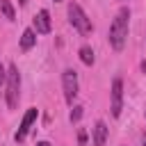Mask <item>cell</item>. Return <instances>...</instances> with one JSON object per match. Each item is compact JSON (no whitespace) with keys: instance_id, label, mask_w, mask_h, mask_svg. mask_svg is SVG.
<instances>
[{"instance_id":"6da1fadb","label":"cell","mask_w":146,"mask_h":146,"mask_svg":"<svg viewBox=\"0 0 146 146\" xmlns=\"http://www.w3.org/2000/svg\"><path fill=\"white\" fill-rule=\"evenodd\" d=\"M128 18H130V11L128 7H121L116 18L112 21L110 25V46L114 50H123L125 46V36H128Z\"/></svg>"},{"instance_id":"7a4b0ae2","label":"cell","mask_w":146,"mask_h":146,"mask_svg":"<svg viewBox=\"0 0 146 146\" xmlns=\"http://www.w3.org/2000/svg\"><path fill=\"white\" fill-rule=\"evenodd\" d=\"M68 21H71V25H73L80 34H84V36L94 32V25H91L89 16L82 11V7H80L78 2H71V5H68Z\"/></svg>"},{"instance_id":"3957f363","label":"cell","mask_w":146,"mask_h":146,"mask_svg":"<svg viewBox=\"0 0 146 146\" xmlns=\"http://www.w3.org/2000/svg\"><path fill=\"white\" fill-rule=\"evenodd\" d=\"M18 89H21V75L16 64H9L7 68V107L16 110L18 107Z\"/></svg>"},{"instance_id":"277c9868","label":"cell","mask_w":146,"mask_h":146,"mask_svg":"<svg viewBox=\"0 0 146 146\" xmlns=\"http://www.w3.org/2000/svg\"><path fill=\"white\" fill-rule=\"evenodd\" d=\"M62 87H64V98L68 105H73L75 96H78V73L73 68H66L62 73Z\"/></svg>"},{"instance_id":"5b68a950","label":"cell","mask_w":146,"mask_h":146,"mask_svg":"<svg viewBox=\"0 0 146 146\" xmlns=\"http://www.w3.org/2000/svg\"><path fill=\"white\" fill-rule=\"evenodd\" d=\"M112 116L119 119L121 116V110H123V80L121 78H114L112 80Z\"/></svg>"},{"instance_id":"8992f818","label":"cell","mask_w":146,"mask_h":146,"mask_svg":"<svg viewBox=\"0 0 146 146\" xmlns=\"http://www.w3.org/2000/svg\"><path fill=\"white\" fill-rule=\"evenodd\" d=\"M36 107H30L27 112H25V116H23V121H21V128H18V132L14 135V139L16 141H23L25 137H27V132H30V125L34 123V119H36Z\"/></svg>"},{"instance_id":"52a82bcc","label":"cell","mask_w":146,"mask_h":146,"mask_svg":"<svg viewBox=\"0 0 146 146\" xmlns=\"http://www.w3.org/2000/svg\"><path fill=\"white\" fill-rule=\"evenodd\" d=\"M34 30H36V34H48V32L52 30L48 9H41V11H39L36 16H34Z\"/></svg>"},{"instance_id":"ba28073f","label":"cell","mask_w":146,"mask_h":146,"mask_svg":"<svg viewBox=\"0 0 146 146\" xmlns=\"http://www.w3.org/2000/svg\"><path fill=\"white\" fill-rule=\"evenodd\" d=\"M107 141V125L105 121H96L94 125V146H105Z\"/></svg>"},{"instance_id":"9c48e42d","label":"cell","mask_w":146,"mask_h":146,"mask_svg":"<svg viewBox=\"0 0 146 146\" xmlns=\"http://www.w3.org/2000/svg\"><path fill=\"white\" fill-rule=\"evenodd\" d=\"M34 43H36V32H34L32 27H27V30L23 32V36H21V48H23V50H30Z\"/></svg>"},{"instance_id":"30bf717a","label":"cell","mask_w":146,"mask_h":146,"mask_svg":"<svg viewBox=\"0 0 146 146\" xmlns=\"http://www.w3.org/2000/svg\"><path fill=\"white\" fill-rule=\"evenodd\" d=\"M0 11H2V16H5L7 21H14V18H16V11H14V7H11L9 0H0Z\"/></svg>"},{"instance_id":"8fae6325","label":"cell","mask_w":146,"mask_h":146,"mask_svg":"<svg viewBox=\"0 0 146 146\" xmlns=\"http://www.w3.org/2000/svg\"><path fill=\"white\" fill-rule=\"evenodd\" d=\"M80 59H82V64L91 66V64H94V59H96V57H94V50H91L89 46H82V48H80Z\"/></svg>"},{"instance_id":"7c38bea8","label":"cell","mask_w":146,"mask_h":146,"mask_svg":"<svg viewBox=\"0 0 146 146\" xmlns=\"http://www.w3.org/2000/svg\"><path fill=\"white\" fill-rule=\"evenodd\" d=\"M82 110H84V107H80V105H75V107L71 110V116H68V119H71V123H75V121H80V119H82Z\"/></svg>"},{"instance_id":"4fadbf2b","label":"cell","mask_w":146,"mask_h":146,"mask_svg":"<svg viewBox=\"0 0 146 146\" xmlns=\"http://www.w3.org/2000/svg\"><path fill=\"white\" fill-rule=\"evenodd\" d=\"M78 144H80V146L87 144V130H84V128H78Z\"/></svg>"},{"instance_id":"5bb4252c","label":"cell","mask_w":146,"mask_h":146,"mask_svg":"<svg viewBox=\"0 0 146 146\" xmlns=\"http://www.w3.org/2000/svg\"><path fill=\"white\" fill-rule=\"evenodd\" d=\"M5 80H7V71H5V66L0 64V84H2Z\"/></svg>"},{"instance_id":"9a60e30c","label":"cell","mask_w":146,"mask_h":146,"mask_svg":"<svg viewBox=\"0 0 146 146\" xmlns=\"http://www.w3.org/2000/svg\"><path fill=\"white\" fill-rule=\"evenodd\" d=\"M36 146H52V144H48V141H36Z\"/></svg>"},{"instance_id":"2e32d148","label":"cell","mask_w":146,"mask_h":146,"mask_svg":"<svg viewBox=\"0 0 146 146\" xmlns=\"http://www.w3.org/2000/svg\"><path fill=\"white\" fill-rule=\"evenodd\" d=\"M141 146H146V132H144V137H141Z\"/></svg>"},{"instance_id":"e0dca14e","label":"cell","mask_w":146,"mask_h":146,"mask_svg":"<svg viewBox=\"0 0 146 146\" xmlns=\"http://www.w3.org/2000/svg\"><path fill=\"white\" fill-rule=\"evenodd\" d=\"M18 2H21V5H27V0H18Z\"/></svg>"},{"instance_id":"ac0fdd59","label":"cell","mask_w":146,"mask_h":146,"mask_svg":"<svg viewBox=\"0 0 146 146\" xmlns=\"http://www.w3.org/2000/svg\"><path fill=\"white\" fill-rule=\"evenodd\" d=\"M55 2H62V0H55Z\"/></svg>"}]
</instances>
